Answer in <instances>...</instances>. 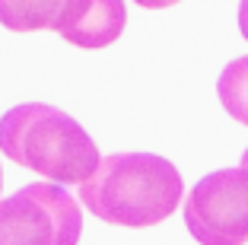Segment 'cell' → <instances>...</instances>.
I'll use <instances>...</instances> for the list:
<instances>
[{"instance_id":"7a4b0ae2","label":"cell","mask_w":248,"mask_h":245,"mask_svg":"<svg viewBox=\"0 0 248 245\" xmlns=\"http://www.w3.org/2000/svg\"><path fill=\"white\" fill-rule=\"evenodd\" d=\"M0 153L54 185H80L99 166V150L86 128L45 102H22L3 112Z\"/></svg>"},{"instance_id":"30bf717a","label":"cell","mask_w":248,"mask_h":245,"mask_svg":"<svg viewBox=\"0 0 248 245\" xmlns=\"http://www.w3.org/2000/svg\"><path fill=\"white\" fill-rule=\"evenodd\" d=\"M242 169H248V150L242 153Z\"/></svg>"},{"instance_id":"6da1fadb","label":"cell","mask_w":248,"mask_h":245,"mask_svg":"<svg viewBox=\"0 0 248 245\" xmlns=\"http://www.w3.org/2000/svg\"><path fill=\"white\" fill-rule=\"evenodd\" d=\"M185 197L178 169L156 153H111L80 181V204L111 226L146 229L175 213Z\"/></svg>"},{"instance_id":"ba28073f","label":"cell","mask_w":248,"mask_h":245,"mask_svg":"<svg viewBox=\"0 0 248 245\" xmlns=\"http://www.w3.org/2000/svg\"><path fill=\"white\" fill-rule=\"evenodd\" d=\"M137 7L143 10H166V7H175V3H182V0H134Z\"/></svg>"},{"instance_id":"8992f818","label":"cell","mask_w":248,"mask_h":245,"mask_svg":"<svg viewBox=\"0 0 248 245\" xmlns=\"http://www.w3.org/2000/svg\"><path fill=\"white\" fill-rule=\"evenodd\" d=\"M127 26V10H124V0H93L73 29L61 32V38L77 48H108L111 42H118V35Z\"/></svg>"},{"instance_id":"3957f363","label":"cell","mask_w":248,"mask_h":245,"mask_svg":"<svg viewBox=\"0 0 248 245\" xmlns=\"http://www.w3.org/2000/svg\"><path fill=\"white\" fill-rule=\"evenodd\" d=\"M80 201L54 181H32L0 201V245H77Z\"/></svg>"},{"instance_id":"52a82bcc","label":"cell","mask_w":248,"mask_h":245,"mask_svg":"<svg viewBox=\"0 0 248 245\" xmlns=\"http://www.w3.org/2000/svg\"><path fill=\"white\" fill-rule=\"evenodd\" d=\"M217 96L226 108V115L235 118L242 128H248V54L223 67L217 80Z\"/></svg>"},{"instance_id":"277c9868","label":"cell","mask_w":248,"mask_h":245,"mask_svg":"<svg viewBox=\"0 0 248 245\" xmlns=\"http://www.w3.org/2000/svg\"><path fill=\"white\" fill-rule=\"evenodd\" d=\"M185 226L201 245L248 242V169H217L188 191Z\"/></svg>"},{"instance_id":"8fae6325","label":"cell","mask_w":248,"mask_h":245,"mask_svg":"<svg viewBox=\"0 0 248 245\" xmlns=\"http://www.w3.org/2000/svg\"><path fill=\"white\" fill-rule=\"evenodd\" d=\"M0 188H3V172H0Z\"/></svg>"},{"instance_id":"5b68a950","label":"cell","mask_w":248,"mask_h":245,"mask_svg":"<svg viewBox=\"0 0 248 245\" xmlns=\"http://www.w3.org/2000/svg\"><path fill=\"white\" fill-rule=\"evenodd\" d=\"M93 0H0V26L10 32H67L86 16Z\"/></svg>"},{"instance_id":"9c48e42d","label":"cell","mask_w":248,"mask_h":245,"mask_svg":"<svg viewBox=\"0 0 248 245\" xmlns=\"http://www.w3.org/2000/svg\"><path fill=\"white\" fill-rule=\"evenodd\" d=\"M239 32L248 42V0H239Z\"/></svg>"}]
</instances>
